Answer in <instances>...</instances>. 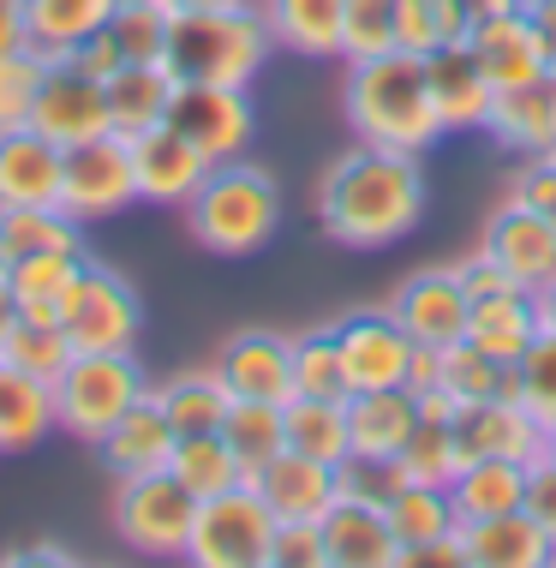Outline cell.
I'll use <instances>...</instances> for the list:
<instances>
[{
    "mask_svg": "<svg viewBox=\"0 0 556 568\" xmlns=\"http://www.w3.org/2000/svg\"><path fill=\"white\" fill-rule=\"evenodd\" d=\"M60 162L67 150L37 126L0 132V210L12 204H60Z\"/></svg>",
    "mask_w": 556,
    "mask_h": 568,
    "instance_id": "cell-24",
    "label": "cell"
},
{
    "mask_svg": "<svg viewBox=\"0 0 556 568\" xmlns=\"http://www.w3.org/2000/svg\"><path fill=\"white\" fill-rule=\"evenodd\" d=\"M60 329L72 335L79 353H127L144 329V300L120 270L84 257L79 282H72L67 305H60Z\"/></svg>",
    "mask_w": 556,
    "mask_h": 568,
    "instance_id": "cell-7",
    "label": "cell"
},
{
    "mask_svg": "<svg viewBox=\"0 0 556 568\" xmlns=\"http://www.w3.org/2000/svg\"><path fill=\"white\" fill-rule=\"evenodd\" d=\"M30 126L42 138H54L60 150L84 144V138H102L114 132V120H108V90L97 72H84L72 54L49 60V72H42V90H37V114H30Z\"/></svg>",
    "mask_w": 556,
    "mask_h": 568,
    "instance_id": "cell-11",
    "label": "cell"
},
{
    "mask_svg": "<svg viewBox=\"0 0 556 568\" xmlns=\"http://www.w3.org/2000/svg\"><path fill=\"white\" fill-rule=\"evenodd\" d=\"M37 252H84V222H72L60 204H12L0 210V270Z\"/></svg>",
    "mask_w": 556,
    "mask_h": 568,
    "instance_id": "cell-32",
    "label": "cell"
},
{
    "mask_svg": "<svg viewBox=\"0 0 556 568\" xmlns=\"http://www.w3.org/2000/svg\"><path fill=\"white\" fill-rule=\"evenodd\" d=\"M168 126L185 132L210 162H234L252 150L257 114L245 84H174V102H168Z\"/></svg>",
    "mask_w": 556,
    "mask_h": 568,
    "instance_id": "cell-10",
    "label": "cell"
},
{
    "mask_svg": "<svg viewBox=\"0 0 556 568\" xmlns=\"http://www.w3.org/2000/svg\"><path fill=\"white\" fill-rule=\"evenodd\" d=\"M168 12H215V7H245V0H162Z\"/></svg>",
    "mask_w": 556,
    "mask_h": 568,
    "instance_id": "cell-58",
    "label": "cell"
},
{
    "mask_svg": "<svg viewBox=\"0 0 556 568\" xmlns=\"http://www.w3.org/2000/svg\"><path fill=\"white\" fill-rule=\"evenodd\" d=\"M180 432L168 425V413L156 407V395H144L138 407H127L114 425L102 432V467L114 473V479H138V473H162L168 455H174Z\"/></svg>",
    "mask_w": 556,
    "mask_h": 568,
    "instance_id": "cell-23",
    "label": "cell"
},
{
    "mask_svg": "<svg viewBox=\"0 0 556 568\" xmlns=\"http://www.w3.org/2000/svg\"><path fill=\"white\" fill-rule=\"evenodd\" d=\"M168 473L192 490L198 503L215 497V490H234L245 485V460L234 455V443H228L222 432H198V437H180L174 455H168Z\"/></svg>",
    "mask_w": 556,
    "mask_h": 568,
    "instance_id": "cell-37",
    "label": "cell"
},
{
    "mask_svg": "<svg viewBox=\"0 0 556 568\" xmlns=\"http://www.w3.org/2000/svg\"><path fill=\"white\" fill-rule=\"evenodd\" d=\"M54 383L0 365V455H24L54 432Z\"/></svg>",
    "mask_w": 556,
    "mask_h": 568,
    "instance_id": "cell-31",
    "label": "cell"
},
{
    "mask_svg": "<svg viewBox=\"0 0 556 568\" xmlns=\"http://www.w3.org/2000/svg\"><path fill=\"white\" fill-rule=\"evenodd\" d=\"M491 138L503 150H520V156H545L556 150V72H538V79L497 90V109H491Z\"/></svg>",
    "mask_w": 556,
    "mask_h": 568,
    "instance_id": "cell-25",
    "label": "cell"
},
{
    "mask_svg": "<svg viewBox=\"0 0 556 568\" xmlns=\"http://www.w3.org/2000/svg\"><path fill=\"white\" fill-rule=\"evenodd\" d=\"M275 509L252 490V479L234 490H215L198 503L192 515V545L185 562L198 568H270V545H275Z\"/></svg>",
    "mask_w": 556,
    "mask_h": 568,
    "instance_id": "cell-6",
    "label": "cell"
},
{
    "mask_svg": "<svg viewBox=\"0 0 556 568\" xmlns=\"http://www.w3.org/2000/svg\"><path fill=\"white\" fill-rule=\"evenodd\" d=\"M12 317H19V300H12V282H7V270H0V335L12 329Z\"/></svg>",
    "mask_w": 556,
    "mask_h": 568,
    "instance_id": "cell-57",
    "label": "cell"
},
{
    "mask_svg": "<svg viewBox=\"0 0 556 568\" xmlns=\"http://www.w3.org/2000/svg\"><path fill=\"white\" fill-rule=\"evenodd\" d=\"M395 37H401V49H407V54H431V49H443V30H437V0H401Z\"/></svg>",
    "mask_w": 556,
    "mask_h": 568,
    "instance_id": "cell-49",
    "label": "cell"
},
{
    "mask_svg": "<svg viewBox=\"0 0 556 568\" xmlns=\"http://www.w3.org/2000/svg\"><path fill=\"white\" fill-rule=\"evenodd\" d=\"M84 257L90 252H37V257H19V264L7 270L19 312L24 317H54V324H60V305H67L72 282H79Z\"/></svg>",
    "mask_w": 556,
    "mask_h": 568,
    "instance_id": "cell-36",
    "label": "cell"
},
{
    "mask_svg": "<svg viewBox=\"0 0 556 568\" xmlns=\"http://www.w3.org/2000/svg\"><path fill=\"white\" fill-rule=\"evenodd\" d=\"M401 0H347V24H342V60H371L401 49L395 37Z\"/></svg>",
    "mask_w": 556,
    "mask_h": 568,
    "instance_id": "cell-44",
    "label": "cell"
},
{
    "mask_svg": "<svg viewBox=\"0 0 556 568\" xmlns=\"http://www.w3.org/2000/svg\"><path fill=\"white\" fill-rule=\"evenodd\" d=\"M30 49V24H24V0H0V54Z\"/></svg>",
    "mask_w": 556,
    "mask_h": 568,
    "instance_id": "cell-54",
    "label": "cell"
},
{
    "mask_svg": "<svg viewBox=\"0 0 556 568\" xmlns=\"http://www.w3.org/2000/svg\"><path fill=\"white\" fill-rule=\"evenodd\" d=\"M150 395L144 365L127 353H72V365L54 377V419L67 437L102 443V432L120 419L127 407H138Z\"/></svg>",
    "mask_w": 556,
    "mask_h": 568,
    "instance_id": "cell-5",
    "label": "cell"
},
{
    "mask_svg": "<svg viewBox=\"0 0 556 568\" xmlns=\"http://www.w3.org/2000/svg\"><path fill=\"white\" fill-rule=\"evenodd\" d=\"M72 60H79L84 72H97V79H108L114 67H127V60H120V49H114V37H108V24H102L97 37H90V42H84V49L72 54Z\"/></svg>",
    "mask_w": 556,
    "mask_h": 568,
    "instance_id": "cell-53",
    "label": "cell"
},
{
    "mask_svg": "<svg viewBox=\"0 0 556 568\" xmlns=\"http://www.w3.org/2000/svg\"><path fill=\"white\" fill-rule=\"evenodd\" d=\"M425 72H431V97H437L443 132H485L491 126L497 84L485 79V67H478V54L467 49V42H455V49H431Z\"/></svg>",
    "mask_w": 556,
    "mask_h": 568,
    "instance_id": "cell-20",
    "label": "cell"
},
{
    "mask_svg": "<svg viewBox=\"0 0 556 568\" xmlns=\"http://www.w3.org/2000/svg\"><path fill=\"white\" fill-rule=\"evenodd\" d=\"M419 216H425V174L419 156H407V150L353 144L317 180V222L347 252H377V245L407 240Z\"/></svg>",
    "mask_w": 556,
    "mask_h": 568,
    "instance_id": "cell-1",
    "label": "cell"
},
{
    "mask_svg": "<svg viewBox=\"0 0 556 568\" xmlns=\"http://www.w3.org/2000/svg\"><path fill=\"white\" fill-rule=\"evenodd\" d=\"M72 335L54 324V317H12V329L0 335V365H12V372H30L42 383H54L60 372L72 365Z\"/></svg>",
    "mask_w": 556,
    "mask_h": 568,
    "instance_id": "cell-38",
    "label": "cell"
},
{
    "mask_svg": "<svg viewBox=\"0 0 556 568\" xmlns=\"http://www.w3.org/2000/svg\"><path fill=\"white\" fill-rule=\"evenodd\" d=\"M467 49L478 54V67H485V79L497 90H515L538 79V72H550L545 49H538V30L527 19V7H508V12H491V19L473 24Z\"/></svg>",
    "mask_w": 556,
    "mask_h": 568,
    "instance_id": "cell-22",
    "label": "cell"
},
{
    "mask_svg": "<svg viewBox=\"0 0 556 568\" xmlns=\"http://www.w3.org/2000/svg\"><path fill=\"white\" fill-rule=\"evenodd\" d=\"M390 312L407 324V335L419 347H449V342L467 335L473 300H467V287H461L455 270H419V275H407V282L395 287Z\"/></svg>",
    "mask_w": 556,
    "mask_h": 568,
    "instance_id": "cell-18",
    "label": "cell"
},
{
    "mask_svg": "<svg viewBox=\"0 0 556 568\" xmlns=\"http://www.w3.org/2000/svg\"><path fill=\"white\" fill-rule=\"evenodd\" d=\"M7 562H72V550H67V545H54V539H37V545L12 550Z\"/></svg>",
    "mask_w": 556,
    "mask_h": 568,
    "instance_id": "cell-56",
    "label": "cell"
},
{
    "mask_svg": "<svg viewBox=\"0 0 556 568\" xmlns=\"http://www.w3.org/2000/svg\"><path fill=\"white\" fill-rule=\"evenodd\" d=\"M461 7L473 12V24L478 19H491V12H508V7H520V0H461Z\"/></svg>",
    "mask_w": 556,
    "mask_h": 568,
    "instance_id": "cell-60",
    "label": "cell"
},
{
    "mask_svg": "<svg viewBox=\"0 0 556 568\" xmlns=\"http://www.w3.org/2000/svg\"><path fill=\"white\" fill-rule=\"evenodd\" d=\"M42 72H49V54H37V49L0 54V132L30 126V114H37V90H42Z\"/></svg>",
    "mask_w": 556,
    "mask_h": 568,
    "instance_id": "cell-45",
    "label": "cell"
},
{
    "mask_svg": "<svg viewBox=\"0 0 556 568\" xmlns=\"http://www.w3.org/2000/svg\"><path fill=\"white\" fill-rule=\"evenodd\" d=\"M185 227L215 257H252L282 227V186H275L270 168H257L245 156L215 162L204 174V186L192 192V204H185Z\"/></svg>",
    "mask_w": 556,
    "mask_h": 568,
    "instance_id": "cell-3",
    "label": "cell"
},
{
    "mask_svg": "<svg viewBox=\"0 0 556 568\" xmlns=\"http://www.w3.org/2000/svg\"><path fill=\"white\" fill-rule=\"evenodd\" d=\"M342 342V365L353 389H407L413 353L419 342L407 335V324L383 305V312H347L342 324H330Z\"/></svg>",
    "mask_w": 556,
    "mask_h": 568,
    "instance_id": "cell-12",
    "label": "cell"
},
{
    "mask_svg": "<svg viewBox=\"0 0 556 568\" xmlns=\"http://www.w3.org/2000/svg\"><path fill=\"white\" fill-rule=\"evenodd\" d=\"M120 0H24V24H30V49L37 54H79L97 30L114 19Z\"/></svg>",
    "mask_w": 556,
    "mask_h": 568,
    "instance_id": "cell-33",
    "label": "cell"
},
{
    "mask_svg": "<svg viewBox=\"0 0 556 568\" xmlns=\"http://www.w3.org/2000/svg\"><path fill=\"white\" fill-rule=\"evenodd\" d=\"M210 168L215 162L185 132L168 126V120L132 132V174H138V197H144V204H180L185 210V204H192V192L204 186Z\"/></svg>",
    "mask_w": 556,
    "mask_h": 568,
    "instance_id": "cell-14",
    "label": "cell"
},
{
    "mask_svg": "<svg viewBox=\"0 0 556 568\" xmlns=\"http://www.w3.org/2000/svg\"><path fill=\"white\" fill-rule=\"evenodd\" d=\"M455 275H461V287H467V300H485V294H503V287H515V282L503 275V264H497V257H485V252L461 257V264H455Z\"/></svg>",
    "mask_w": 556,
    "mask_h": 568,
    "instance_id": "cell-51",
    "label": "cell"
},
{
    "mask_svg": "<svg viewBox=\"0 0 556 568\" xmlns=\"http://www.w3.org/2000/svg\"><path fill=\"white\" fill-rule=\"evenodd\" d=\"M508 197H515V204H527L533 216H545L556 227V150L520 162V174L508 180Z\"/></svg>",
    "mask_w": 556,
    "mask_h": 568,
    "instance_id": "cell-47",
    "label": "cell"
},
{
    "mask_svg": "<svg viewBox=\"0 0 556 568\" xmlns=\"http://www.w3.org/2000/svg\"><path fill=\"white\" fill-rule=\"evenodd\" d=\"M174 72L162 67V60H127V67H114L102 79L108 90V120H114L120 138L156 126V120H168V102H174Z\"/></svg>",
    "mask_w": 556,
    "mask_h": 568,
    "instance_id": "cell-30",
    "label": "cell"
},
{
    "mask_svg": "<svg viewBox=\"0 0 556 568\" xmlns=\"http://www.w3.org/2000/svg\"><path fill=\"white\" fill-rule=\"evenodd\" d=\"M545 455H550V460H556V419H550V425H545Z\"/></svg>",
    "mask_w": 556,
    "mask_h": 568,
    "instance_id": "cell-61",
    "label": "cell"
},
{
    "mask_svg": "<svg viewBox=\"0 0 556 568\" xmlns=\"http://www.w3.org/2000/svg\"><path fill=\"white\" fill-rule=\"evenodd\" d=\"M168 30H174V12L162 0H120L114 19H108V37H114L120 60H162Z\"/></svg>",
    "mask_w": 556,
    "mask_h": 568,
    "instance_id": "cell-43",
    "label": "cell"
},
{
    "mask_svg": "<svg viewBox=\"0 0 556 568\" xmlns=\"http://www.w3.org/2000/svg\"><path fill=\"white\" fill-rule=\"evenodd\" d=\"M287 449H300V455H312V460H330V467H342V460L353 455L347 402L293 395V402H287Z\"/></svg>",
    "mask_w": 556,
    "mask_h": 568,
    "instance_id": "cell-39",
    "label": "cell"
},
{
    "mask_svg": "<svg viewBox=\"0 0 556 568\" xmlns=\"http://www.w3.org/2000/svg\"><path fill=\"white\" fill-rule=\"evenodd\" d=\"M478 252L497 257L503 275L515 287H527V294H538L545 282H556V227L545 216H533L527 204H515V197H503V210L485 222Z\"/></svg>",
    "mask_w": 556,
    "mask_h": 568,
    "instance_id": "cell-15",
    "label": "cell"
},
{
    "mask_svg": "<svg viewBox=\"0 0 556 568\" xmlns=\"http://www.w3.org/2000/svg\"><path fill=\"white\" fill-rule=\"evenodd\" d=\"M127 204H138V174H132V138L102 132L67 150L60 162V210L72 222H108Z\"/></svg>",
    "mask_w": 556,
    "mask_h": 568,
    "instance_id": "cell-9",
    "label": "cell"
},
{
    "mask_svg": "<svg viewBox=\"0 0 556 568\" xmlns=\"http://www.w3.org/2000/svg\"><path fill=\"white\" fill-rule=\"evenodd\" d=\"M275 49L264 12L245 7H215V12H174L162 67L180 84H252Z\"/></svg>",
    "mask_w": 556,
    "mask_h": 568,
    "instance_id": "cell-4",
    "label": "cell"
},
{
    "mask_svg": "<svg viewBox=\"0 0 556 568\" xmlns=\"http://www.w3.org/2000/svg\"><path fill=\"white\" fill-rule=\"evenodd\" d=\"M538 329H545V324H538V300L527 294V287L485 294V300H473V312H467V342L478 353H491L497 365H515L520 353L533 347Z\"/></svg>",
    "mask_w": 556,
    "mask_h": 568,
    "instance_id": "cell-27",
    "label": "cell"
},
{
    "mask_svg": "<svg viewBox=\"0 0 556 568\" xmlns=\"http://www.w3.org/2000/svg\"><path fill=\"white\" fill-rule=\"evenodd\" d=\"M270 568H330L317 520H282V527H275V545H270Z\"/></svg>",
    "mask_w": 556,
    "mask_h": 568,
    "instance_id": "cell-48",
    "label": "cell"
},
{
    "mask_svg": "<svg viewBox=\"0 0 556 568\" xmlns=\"http://www.w3.org/2000/svg\"><path fill=\"white\" fill-rule=\"evenodd\" d=\"M538 527H545V539H550V550H556V460L550 455H538L533 460V473H527V503H520Z\"/></svg>",
    "mask_w": 556,
    "mask_h": 568,
    "instance_id": "cell-50",
    "label": "cell"
},
{
    "mask_svg": "<svg viewBox=\"0 0 556 568\" xmlns=\"http://www.w3.org/2000/svg\"><path fill=\"white\" fill-rule=\"evenodd\" d=\"M461 562H467V550H461V527L449 532V539H431V545H419V550L401 557V568H461Z\"/></svg>",
    "mask_w": 556,
    "mask_h": 568,
    "instance_id": "cell-52",
    "label": "cell"
},
{
    "mask_svg": "<svg viewBox=\"0 0 556 568\" xmlns=\"http://www.w3.org/2000/svg\"><path fill=\"white\" fill-rule=\"evenodd\" d=\"M293 395H323V402H347V395H353L335 329L293 335Z\"/></svg>",
    "mask_w": 556,
    "mask_h": 568,
    "instance_id": "cell-42",
    "label": "cell"
},
{
    "mask_svg": "<svg viewBox=\"0 0 556 568\" xmlns=\"http://www.w3.org/2000/svg\"><path fill=\"white\" fill-rule=\"evenodd\" d=\"M449 432H455L461 460H478V455L538 460L545 455V425H538L520 402H503V395H491V402H461Z\"/></svg>",
    "mask_w": 556,
    "mask_h": 568,
    "instance_id": "cell-16",
    "label": "cell"
},
{
    "mask_svg": "<svg viewBox=\"0 0 556 568\" xmlns=\"http://www.w3.org/2000/svg\"><path fill=\"white\" fill-rule=\"evenodd\" d=\"M413 425H419V402H413V389H353L347 395V437H353L347 460L390 467V460L407 449Z\"/></svg>",
    "mask_w": 556,
    "mask_h": 568,
    "instance_id": "cell-21",
    "label": "cell"
},
{
    "mask_svg": "<svg viewBox=\"0 0 556 568\" xmlns=\"http://www.w3.org/2000/svg\"><path fill=\"white\" fill-rule=\"evenodd\" d=\"M215 377L240 402H293V342L275 329H240L215 353Z\"/></svg>",
    "mask_w": 556,
    "mask_h": 568,
    "instance_id": "cell-17",
    "label": "cell"
},
{
    "mask_svg": "<svg viewBox=\"0 0 556 568\" xmlns=\"http://www.w3.org/2000/svg\"><path fill=\"white\" fill-rule=\"evenodd\" d=\"M533 300H538V324H545V329H556V282H545Z\"/></svg>",
    "mask_w": 556,
    "mask_h": 568,
    "instance_id": "cell-59",
    "label": "cell"
},
{
    "mask_svg": "<svg viewBox=\"0 0 556 568\" xmlns=\"http://www.w3.org/2000/svg\"><path fill=\"white\" fill-rule=\"evenodd\" d=\"M150 395H156V407L168 413V425H174L180 437L222 432L228 407H234V395H228V383L215 377V365H210V372H180V377H168V383H156Z\"/></svg>",
    "mask_w": 556,
    "mask_h": 568,
    "instance_id": "cell-34",
    "label": "cell"
},
{
    "mask_svg": "<svg viewBox=\"0 0 556 568\" xmlns=\"http://www.w3.org/2000/svg\"><path fill=\"white\" fill-rule=\"evenodd\" d=\"M342 109H347V126H353L360 144L407 150V156L431 150V144H437V132H443L425 54H407V49L371 54V60H347Z\"/></svg>",
    "mask_w": 556,
    "mask_h": 568,
    "instance_id": "cell-2",
    "label": "cell"
},
{
    "mask_svg": "<svg viewBox=\"0 0 556 568\" xmlns=\"http://www.w3.org/2000/svg\"><path fill=\"white\" fill-rule=\"evenodd\" d=\"M383 509H390L401 557H407V550H419V545H431V539H449V532L461 527V515H455V503H449V485H390Z\"/></svg>",
    "mask_w": 556,
    "mask_h": 568,
    "instance_id": "cell-35",
    "label": "cell"
},
{
    "mask_svg": "<svg viewBox=\"0 0 556 568\" xmlns=\"http://www.w3.org/2000/svg\"><path fill=\"white\" fill-rule=\"evenodd\" d=\"M520 7H527V19L538 30V49H545L550 72H556V0H520Z\"/></svg>",
    "mask_w": 556,
    "mask_h": 568,
    "instance_id": "cell-55",
    "label": "cell"
},
{
    "mask_svg": "<svg viewBox=\"0 0 556 568\" xmlns=\"http://www.w3.org/2000/svg\"><path fill=\"white\" fill-rule=\"evenodd\" d=\"M317 527H323L330 568H401V539L377 490H342Z\"/></svg>",
    "mask_w": 556,
    "mask_h": 568,
    "instance_id": "cell-13",
    "label": "cell"
},
{
    "mask_svg": "<svg viewBox=\"0 0 556 568\" xmlns=\"http://www.w3.org/2000/svg\"><path fill=\"white\" fill-rule=\"evenodd\" d=\"M275 49L287 54H312L330 60L342 54V24H347V0H257Z\"/></svg>",
    "mask_w": 556,
    "mask_h": 568,
    "instance_id": "cell-28",
    "label": "cell"
},
{
    "mask_svg": "<svg viewBox=\"0 0 556 568\" xmlns=\"http://www.w3.org/2000/svg\"><path fill=\"white\" fill-rule=\"evenodd\" d=\"M222 437L234 443V455L245 460V479H252L270 455L287 449V402H240L234 395V407L222 419Z\"/></svg>",
    "mask_w": 556,
    "mask_h": 568,
    "instance_id": "cell-40",
    "label": "cell"
},
{
    "mask_svg": "<svg viewBox=\"0 0 556 568\" xmlns=\"http://www.w3.org/2000/svg\"><path fill=\"white\" fill-rule=\"evenodd\" d=\"M515 383H520V407L538 425L556 419V329H538L533 347L515 359Z\"/></svg>",
    "mask_w": 556,
    "mask_h": 568,
    "instance_id": "cell-46",
    "label": "cell"
},
{
    "mask_svg": "<svg viewBox=\"0 0 556 568\" xmlns=\"http://www.w3.org/2000/svg\"><path fill=\"white\" fill-rule=\"evenodd\" d=\"M461 473V449H455V432L437 419H419L407 437V449L390 460V485H449Z\"/></svg>",
    "mask_w": 556,
    "mask_h": 568,
    "instance_id": "cell-41",
    "label": "cell"
},
{
    "mask_svg": "<svg viewBox=\"0 0 556 568\" xmlns=\"http://www.w3.org/2000/svg\"><path fill=\"white\" fill-rule=\"evenodd\" d=\"M461 550H467L473 568H545L550 562V539L527 509L461 520Z\"/></svg>",
    "mask_w": 556,
    "mask_h": 568,
    "instance_id": "cell-26",
    "label": "cell"
},
{
    "mask_svg": "<svg viewBox=\"0 0 556 568\" xmlns=\"http://www.w3.org/2000/svg\"><path fill=\"white\" fill-rule=\"evenodd\" d=\"M527 473L533 460H508V455H478L461 460V473L449 479V503L461 520H485V515H508L527 503Z\"/></svg>",
    "mask_w": 556,
    "mask_h": 568,
    "instance_id": "cell-29",
    "label": "cell"
},
{
    "mask_svg": "<svg viewBox=\"0 0 556 568\" xmlns=\"http://www.w3.org/2000/svg\"><path fill=\"white\" fill-rule=\"evenodd\" d=\"M252 490L275 509V520H323V509L342 497V467L312 460L300 449H282L252 473Z\"/></svg>",
    "mask_w": 556,
    "mask_h": 568,
    "instance_id": "cell-19",
    "label": "cell"
},
{
    "mask_svg": "<svg viewBox=\"0 0 556 568\" xmlns=\"http://www.w3.org/2000/svg\"><path fill=\"white\" fill-rule=\"evenodd\" d=\"M192 515H198V497L168 467L120 479V490H114V532L132 550H144V557H185Z\"/></svg>",
    "mask_w": 556,
    "mask_h": 568,
    "instance_id": "cell-8",
    "label": "cell"
}]
</instances>
